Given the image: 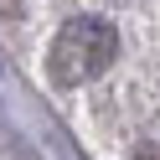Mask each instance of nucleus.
Listing matches in <instances>:
<instances>
[{
  "label": "nucleus",
  "mask_w": 160,
  "mask_h": 160,
  "mask_svg": "<svg viewBox=\"0 0 160 160\" xmlns=\"http://www.w3.org/2000/svg\"><path fill=\"white\" fill-rule=\"evenodd\" d=\"M0 26L93 160H160V0H0Z\"/></svg>",
  "instance_id": "f257e3e1"
}]
</instances>
